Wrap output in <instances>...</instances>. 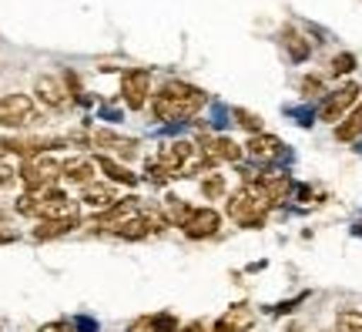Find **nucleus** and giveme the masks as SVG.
Segmentation results:
<instances>
[{
	"label": "nucleus",
	"mask_w": 362,
	"mask_h": 332,
	"mask_svg": "<svg viewBox=\"0 0 362 332\" xmlns=\"http://www.w3.org/2000/svg\"><path fill=\"white\" fill-rule=\"evenodd\" d=\"M208 104V94L194 84L185 81H165L158 94L151 98V115L161 125H178V121H192L202 115V108Z\"/></svg>",
	"instance_id": "nucleus-1"
},
{
	"label": "nucleus",
	"mask_w": 362,
	"mask_h": 332,
	"mask_svg": "<svg viewBox=\"0 0 362 332\" xmlns=\"http://www.w3.org/2000/svg\"><path fill=\"white\" fill-rule=\"evenodd\" d=\"M225 208H228V218L235 225H242V229H262L265 218H269V202L255 188H245V185L228 198Z\"/></svg>",
	"instance_id": "nucleus-2"
},
{
	"label": "nucleus",
	"mask_w": 362,
	"mask_h": 332,
	"mask_svg": "<svg viewBox=\"0 0 362 332\" xmlns=\"http://www.w3.org/2000/svg\"><path fill=\"white\" fill-rule=\"evenodd\" d=\"M61 168L64 161H57L51 154H37L21 165L17 178L24 185V192H44V188H54V181H61Z\"/></svg>",
	"instance_id": "nucleus-3"
},
{
	"label": "nucleus",
	"mask_w": 362,
	"mask_h": 332,
	"mask_svg": "<svg viewBox=\"0 0 362 332\" xmlns=\"http://www.w3.org/2000/svg\"><path fill=\"white\" fill-rule=\"evenodd\" d=\"M37 118V101L30 94H4L0 98V128H30Z\"/></svg>",
	"instance_id": "nucleus-4"
},
{
	"label": "nucleus",
	"mask_w": 362,
	"mask_h": 332,
	"mask_svg": "<svg viewBox=\"0 0 362 332\" xmlns=\"http://www.w3.org/2000/svg\"><path fill=\"white\" fill-rule=\"evenodd\" d=\"M88 144L98 148V154H107V158H115V161H131V158L141 154V141L138 138H124V134H115V131H107V128L90 131Z\"/></svg>",
	"instance_id": "nucleus-5"
},
{
	"label": "nucleus",
	"mask_w": 362,
	"mask_h": 332,
	"mask_svg": "<svg viewBox=\"0 0 362 332\" xmlns=\"http://www.w3.org/2000/svg\"><path fill=\"white\" fill-rule=\"evenodd\" d=\"M359 98H362V88L356 84V81H349V84L336 88L332 94H325L322 108H319V118H322L325 125H339V121L359 104Z\"/></svg>",
	"instance_id": "nucleus-6"
},
{
	"label": "nucleus",
	"mask_w": 362,
	"mask_h": 332,
	"mask_svg": "<svg viewBox=\"0 0 362 332\" xmlns=\"http://www.w3.org/2000/svg\"><path fill=\"white\" fill-rule=\"evenodd\" d=\"M121 98L128 104V111H141L151 98V74L144 67H128L121 74Z\"/></svg>",
	"instance_id": "nucleus-7"
},
{
	"label": "nucleus",
	"mask_w": 362,
	"mask_h": 332,
	"mask_svg": "<svg viewBox=\"0 0 362 332\" xmlns=\"http://www.w3.org/2000/svg\"><path fill=\"white\" fill-rule=\"evenodd\" d=\"M221 229V215L215 212V208H192V215H188V222L181 225V231H185V239H192V242H205V239H211V235H218Z\"/></svg>",
	"instance_id": "nucleus-8"
},
{
	"label": "nucleus",
	"mask_w": 362,
	"mask_h": 332,
	"mask_svg": "<svg viewBox=\"0 0 362 332\" xmlns=\"http://www.w3.org/2000/svg\"><path fill=\"white\" fill-rule=\"evenodd\" d=\"M198 144H202V151L211 158V165H218V161L238 165V161H242V154H245V148H242L238 141L225 138V134H202Z\"/></svg>",
	"instance_id": "nucleus-9"
},
{
	"label": "nucleus",
	"mask_w": 362,
	"mask_h": 332,
	"mask_svg": "<svg viewBox=\"0 0 362 332\" xmlns=\"http://www.w3.org/2000/svg\"><path fill=\"white\" fill-rule=\"evenodd\" d=\"M292 188H296V181L288 178L285 171H262L259 185H255V192L269 202V208H272V205H282L285 198L292 195Z\"/></svg>",
	"instance_id": "nucleus-10"
},
{
	"label": "nucleus",
	"mask_w": 362,
	"mask_h": 332,
	"mask_svg": "<svg viewBox=\"0 0 362 332\" xmlns=\"http://www.w3.org/2000/svg\"><path fill=\"white\" fill-rule=\"evenodd\" d=\"M245 154L252 158V161H259V165H272V161H279V158H285V144L282 138H275V134H252L245 144Z\"/></svg>",
	"instance_id": "nucleus-11"
},
{
	"label": "nucleus",
	"mask_w": 362,
	"mask_h": 332,
	"mask_svg": "<svg viewBox=\"0 0 362 332\" xmlns=\"http://www.w3.org/2000/svg\"><path fill=\"white\" fill-rule=\"evenodd\" d=\"M34 91H37V101L44 104V108H51V111H64L67 104H71V91L64 88L61 77H51V74L37 77Z\"/></svg>",
	"instance_id": "nucleus-12"
},
{
	"label": "nucleus",
	"mask_w": 362,
	"mask_h": 332,
	"mask_svg": "<svg viewBox=\"0 0 362 332\" xmlns=\"http://www.w3.org/2000/svg\"><path fill=\"white\" fill-rule=\"evenodd\" d=\"M252 326H255V309L248 302H238V306L221 312L215 319V326H211V332H248Z\"/></svg>",
	"instance_id": "nucleus-13"
},
{
	"label": "nucleus",
	"mask_w": 362,
	"mask_h": 332,
	"mask_svg": "<svg viewBox=\"0 0 362 332\" xmlns=\"http://www.w3.org/2000/svg\"><path fill=\"white\" fill-rule=\"evenodd\" d=\"M94 175H98V165H94V158H88V154H74L61 168V178L71 181V185H81V188L90 185V181H98Z\"/></svg>",
	"instance_id": "nucleus-14"
},
{
	"label": "nucleus",
	"mask_w": 362,
	"mask_h": 332,
	"mask_svg": "<svg viewBox=\"0 0 362 332\" xmlns=\"http://www.w3.org/2000/svg\"><path fill=\"white\" fill-rule=\"evenodd\" d=\"M78 215H67V218H40L34 225V239L37 242H54V239H64L67 231L78 229Z\"/></svg>",
	"instance_id": "nucleus-15"
},
{
	"label": "nucleus",
	"mask_w": 362,
	"mask_h": 332,
	"mask_svg": "<svg viewBox=\"0 0 362 332\" xmlns=\"http://www.w3.org/2000/svg\"><path fill=\"white\" fill-rule=\"evenodd\" d=\"M81 202L88 205V208H94V212H107L117 202V195L107 181H90V185L81 188Z\"/></svg>",
	"instance_id": "nucleus-16"
},
{
	"label": "nucleus",
	"mask_w": 362,
	"mask_h": 332,
	"mask_svg": "<svg viewBox=\"0 0 362 332\" xmlns=\"http://www.w3.org/2000/svg\"><path fill=\"white\" fill-rule=\"evenodd\" d=\"M94 165H98L101 175H107V181H115V185H128V188L138 185V175H134L128 165H121V161H115V158H107V154H98Z\"/></svg>",
	"instance_id": "nucleus-17"
},
{
	"label": "nucleus",
	"mask_w": 362,
	"mask_h": 332,
	"mask_svg": "<svg viewBox=\"0 0 362 332\" xmlns=\"http://www.w3.org/2000/svg\"><path fill=\"white\" fill-rule=\"evenodd\" d=\"M282 47H285V54H288V61H296V64H302V61H309V54H312V40L302 38V34L296 30V27H285V30H282Z\"/></svg>",
	"instance_id": "nucleus-18"
},
{
	"label": "nucleus",
	"mask_w": 362,
	"mask_h": 332,
	"mask_svg": "<svg viewBox=\"0 0 362 332\" xmlns=\"http://www.w3.org/2000/svg\"><path fill=\"white\" fill-rule=\"evenodd\" d=\"M336 138L346 141V144H352V141L362 138V101L356 104L349 115H346V118H342V121L336 125Z\"/></svg>",
	"instance_id": "nucleus-19"
},
{
	"label": "nucleus",
	"mask_w": 362,
	"mask_h": 332,
	"mask_svg": "<svg viewBox=\"0 0 362 332\" xmlns=\"http://www.w3.org/2000/svg\"><path fill=\"white\" fill-rule=\"evenodd\" d=\"M161 215H165V222H168V225L181 229V225L188 222V215H192V205L181 202V198H165V202H161Z\"/></svg>",
	"instance_id": "nucleus-20"
},
{
	"label": "nucleus",
	"mask_w": 362,
	"mask_h": 332,
	"mask_svg": "<svg viewBox=\"0 0 362 332\" xmlns=\"http://www.w3.org/2000/svg\"><path fill=\"white\" fill-rule=\"evenodd\" d=\"M202 195H205L208 202L225 198V195H228V181H225V175H221V171H205V175H202Z\"/></svg>",
	"instance_id": "nucleus-21"
},
{
	"label": "nucleus",
	"mask_w": 362,
	"mask_h": 332,
	"mask_svg": "<svg viewBox=\"0 0 362 332\" xmlns=\"http://www.w3.org/2000/svg\"><path fill=\"white\" fill-rule=\"evenodd\" d=\"M232 118H235V125H238V128L252 131V134H262V128H265V121H262L255 111H245V108H235Z\"/></svg>",
	"instance_id": "nucleus-22"
},
{
	"label": "nucleus",
	"mask_w": 362,
	"mask_h": 332,
	"mask_svg": "<svg viewBox=\"0 0 362 332\" xmlns=\"http://www.w3.org/2000/svg\"><path fill=\"white\" fill-rule=\"evenodd\" d=\"M336 332H362V312L359 309H342L336 316Z\"/></svg>",
	"instance_id": "nucleus-23"
},
{
	"label": "nucleus",
	"mask_w": 362,
	"mask_h": 332,
	"mask_svg": "<svg viewBox=\"0 0 362 332\" xmlns=\"http://www.w3.org/2000/svg\"><path fill=\"white\" fill-rule=\"evenodd\" d=\"M144 178L151 181V185H158V188H161V185H168V181H171V175H168V171H165L161 165H158L155 158H151V161L144 165Z\"/></svg>",
	"instance_id": "nucleus-24"
},
{
	"label": "nucleus",
	"mask_w": 362,
	"mask_h": 332,
	"mask_svg": "<svg viewBox=\"0 0 362 332\" xmlns=\"http://www.w3.org/2000/svg\"><path fill=\"white\" fill-rule=\"evenodd\" d=\"M151 332H181V326L171 312H161V316H151Z\"/></svg>",
	"instance_id": "nucleus-25"
},
{
	"label": "nucleus",
	"mask_w": 362,
	"mask_h": 332,
	"mask_svg": "<svg viewBox=\"0 0 362 332\" xmlns=\"http://www.w3.org/2000/svg\"><path fill=\"white\" fill-rule=\"evenodd\" d=\"M298 91H302L305 98H319V94H325V84H322V77L309 74V77H302V84H298Z\"/></svg>",
	"instance_id": "nucleus-26"
},
{
	"label": "nucleus",
	"mask_w": 362,
	"mask_h": 332,
	"mask_svg": "<svg viewBox=\"0 0 362 332\" xmlns=\"http://www.w3.org/2000/svg\"><path fill=\"white\" fill-rule=\"evenodd\" d=\"M349 71H356V57H352V54H336L329 74H349Z\"/></svg>",
	"instance_id": "nucleus-27"
},
{
	"label": "nucleus",
	"mask_w": 362,
	"mask_h": 332,
	"mask_svg": "<svg viewBox=\"0 0 362 332\" xmlns=\"http://www.w3.org/2000/svg\"><path fill=\"white\" fill-rule=\"evenodd\" d=\"M181 332H208V329H205V326H202V322H188V326H185V329H181Z\"/></svg>",
	"instance_id": "nucleus-28"
},
{
	"label": "nucleus",
	"mask_w": 362,
	"mask_h": 332,
	"mask_svg": "<svg viewBox=\"0 0 362 332\" xmlns=\"http://www.w3.org/2000/svg\"><path fill=\"white\" fill-rule=\"evenodd\" d=\"M0 229H4V225H0ZM13 239H17V235H13V231H0V245H7V242H13Z\"/></svg>",
	"instance_id": "nucleus-29"
},
{
	"label": "nucleus",
	"mask_w": 362,
	"mask_h": 332,
	"mask_svg": "<svg viewBox=\"0 0 362 332\" xmlns=\"http://www.w3.org/2000/svg\"><path fill=\"white\" fill-rule=\"evenodd\" d=\"M285 332H298V326H288V329H285Z\"/></svg>",
	"instance_id": "nucleus-30"
},
{
	"label": "nucleus",
	"mask_w": 362,
	"mask_h": 332,
	"mask_svg": "<svg viewBox=\"0 0 362 332\" xmlns=\"http://www.w3.org/2000/svg\"><path fill=\"white\" fill-rule=\"evenodd\" d=\"M0 218H4V208H0Z\"/></svg>",
	"instance_id": "nucleus-31"
},
{
	"label": "nucleus",
	"mask_w": 362,
	"mask_h": 332,
	"mask_svg": "<svg viewBox=\"0 0 362 332\" xmlns=\"http://www.w3.org/2000/svg\"><path fill=\"white\" fill-rule=\"evenodd\" d=\"M359 231H362V225H359Z\"/></svg>",
	"instance_id": "nucleus-32"
}]
</instances>
